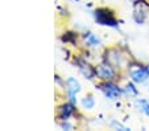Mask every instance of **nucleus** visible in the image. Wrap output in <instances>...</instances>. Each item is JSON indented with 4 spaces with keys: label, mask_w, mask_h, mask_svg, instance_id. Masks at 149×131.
I'll use <instances>...</instances> for the list:
<instances>
[{
    "label": "nucleus",
    "mask_w": 149,
    "mask_h": 131,
    "mask_svg": "<svg viewBox=\"0 0 149 131\" xmlns=\"http://www.w3.org/2000/svg\"><path fill=\"white\" fill-rule=\"evenodd\" d=\"M75 39H77V34L73 33V32H68L65 33V36H62V40L65 41V43H75Z\"/></svg>",
    "instance_id": "obj_14"
},
{
    "label": "nucleus",
    "mask_w": 149,
    "mask_h": 131,
    "mask_svg": "<svg viewBox=\"0 0 149 131\" xmlns=\"http://www.w3.org/2000/svg\"><path fill=\"white\" fill-rule=\"evenodd\" d=\"M74 113V106L71 103H63L57 110V118L61 120H68Z\"/></svg>",
    "instance_id": "obj_9"
},
{
    "label": "nucleus",
    "mask_w": 149,
    "mask_h": 131,
    "mask_svg": "<svg viewBox=\"0 0 149 131\" xmlns=\"http://www.w3.org/2000/svg\"><path fill=\"white\" fill-rule=\"evenodd\" d=\"M84 39H86V41H87L88 45H91V46H99L100 45V39L96 37L95 34L91 33V32H88V33L84 34Z\"/></svg>",
    "instance_id": "obj_10"
},
{
    "label": "nucleus",
    "mask_w": 149,
    "mask_h": 131,
    "mask_svg": "<svg viewBox=\"0 0 149 131\" xmlns=\"http://www.w3.org/2000/svg\"><path fill=\"white\" fill-rule=\"evenodd\" d=\"M130 76L133 82L143 83L149 78L148 65H130Z\"/></svg>",
    "instance_id": "obj_2"
},
{
    "label": "nucleus",
    "mask_w": 149,
    "mask_h": 131,
    "mask_svg": "<svg viewBox=\"0 0 149 131\" xmlns=\"http://www.w3.org/2000/svg\"><path fill=\"white\" fill-rule=\"evenodd\" d=\"M94 17L98 24L104 27H112L116 28L119 24L118 19L115 17V12L112 9L107 8V7H100V8H96L94 11Z\"/></svg>",
    "instance_id": "obj_1"
},
{
    "label": "nucleus",
    "mask_w": 149,
    "mask_h": 131,
    "mask_svg": "<svg viewBox=\"0 0 149 131\" xmlns=\"http://www.w3.org/2000/svg\"><path fill=\"white\" fill-rule=\"evenodd\" d=\"M96 77L102 81H113L116 78V71L112 65L104 61L103 64L96 66Z\"/></svg>",
    "instance_id": "obj_5"
},
{
    "label": "nucleus",
    "mask_w": 149,
    "mask_h": 131,
    "mask_svg": "<svg viewBox=\"0 0 149 131\" xmlns=\"http://www.w3.org/2000/svg\"><path fill=\"white\" fill-rule=\"evenodd\" d=\"M124 93H125V94H128L130 97H136V95L139 94V90H137V88H136L133 83L128 82L125 85V88H124Z\"/></svg>",
    "instance_id": "obj_12"
},
{
    "label": "nucleus",
    "mask_w": 149,
    "mask_h": 131,
    "mask_svg": "<svg viewBox=\"0 0 149 131\" xmlns=\"http://www.w3.org/2000/svg\"><path fill=\"white\" fill-rule=\"evenodd\" d=\"M149 9V4L144 0H136L135 1V11H133V19L137 24H143L146 19V12Z\"/></svg>",
    "instance_id": "obj_6"
},
{
    "label": "nucleus",
    "mask_w": 149,
    "mask_h": 131,
    "mask_svg": "<svg viewBox=\"0 0 149 131\" xmlns=\"http://www.w3.org/2000/svg\"><path fill=\"white\" fill-rule=\"evenodd\" d=\"M66 86H68V93H69V95H70L71 102L74 103L75 102L77 93L81 91V85H79V82L74 77H70V78H68V81H66Z\"/></svg>",
    "instance_id": "obj_8"
},
{
    "label": "nucleus",
    "mask_w": 149,
    "mask_h": 131,
    "mask_svg": "<svg viewBox=\"0 0 149 131\" xmlns=\"http://www.w3.org/2000/svg\"><path fill=\"white\" fill-rule=\"evenodd\" d=\"M137 106L145 115L149 117V102L146 99H137Z\"/></svg>",
    "instance_id": "obj_13"
},
{
    "label": "nucleus",
    "mask_w": 149,
    "mask_h": 131,
    "mask_svg": "<svg viewBox=\"0 0 149 131\" xmlns=\"http://www.w3.org/2000/svg\"><path fill=\"white\" fill-rule=\"evenodd\" d=\"M82 105H83L84 109L91 110V109L95 106V99H94V97L91 94H88V95H86V97L82 99Z\"/></svg>",
    "instance_id": "obj_11"
},
{
    "label": "nucleus",
    "mask_w": 149,
    "mask_h": 131,
    "mask_svg": "<svg viewBox=\"0 0 149 131\" xmlns=\"http://www.w3.org/2000/svg\"><path fill=\"white\" fill-rule=\"evenodd\" d=\"M104 61L108 62L110 65H112L115 69H118L123 66V62L127 61V57L119 52L118 48H111L107 49L106 53H104Z\"/></svg>",
    "instance_id": "obj_3"
},
{
    "label": "nucleus",
    "mask_w": 149,
    "mask_h": 131,
    "mask_svg": "<svg viewBox=\"0 0 149 131\" xmlns=\"http://www.w3.org/2000/svg\"><path fill=\"white\" fill-rule=\"evenodd\" d=\"M61 127L62 128H73V126L69 125V123H66V120H63V123H61Z\"/></svg>",
    "instance_id": "obj_15"
},
{
    "label": "nucleus",
    "mask_w": 149,
    "mask_h": 131,
    "mask_svg": "<svg viewBox=\"0 0 149 131\" xmlns=\"http://www.w3.org/2000/svg\"><path fill=\"white\" fill-rule=\"evenodd\" d=\"M77 65H78L79 70L83 73V76L86 78H88V80H93V78L96 77V68H94V66H91L90 64H87L86 61L83 60H78V62H77Z\"/></svg>",
    "instance_id": "obj_7"
},
{
    "label": "nucleus",
    "mask_w": 149,
    "mask_h": 131,
    "mask_svg": "<svg viewBox=\"0 0 149 131\" xmlns=\"http://www.w3.org/2000/svg\"><path fill=\"white\" fill-rule=\"evenodd\" d=\"M99 88L104 93V95L110 99H118L124 91L116 83H113V81H103L102 83H99Z\"/></svg>",
    "instance_id": "obj_4"
}]
</instances>
